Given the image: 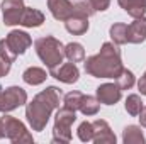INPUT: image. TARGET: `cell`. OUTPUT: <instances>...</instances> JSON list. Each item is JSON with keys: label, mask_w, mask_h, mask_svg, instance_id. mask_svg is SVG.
<instances>
[{"label": "cell", "mask_w": 146, "mask_h": 144, "mask_svg": "<svg viewBox=\"0 0 146 144\" xmlns=\"http://www.w3.org/2000/svg\"><path fill=\"white\" fill-rule=\"evenodd\" d=\"M2 10H3V24L14 26V24H21L26 7L22 0H3Z\"/></svg>", "instance_id": "6"}, {"label": "cell", "mask_w": 146, "mask_h": 144, "mask_svg": "<svg viewBox=\"0 0 146 144\" xmlns=\"http://www.w3.org/2000/svg\"><path fill=\"white\" fill-rule=\"evenodd\" d=\"M51 76H54L56 80L63 81V83H75L80 76L78 73V68L75 66V63H61L54 68L49 70Z\"/></svg>", "instance_id": "8"}, {"label": "cell", "mask_w": 146, "mask_h": 144, "mask_svg": "<svg viewBox=\"0 0 146 144\" xmlns=\"http://www.w3.org/2000/svg\"><path fill=\"white\" fill-rule=\"evenodd\" d=\"M139 120H141V124L146 127V107H143L141 112H139Z\"/></svg>", "instance_id": "28"}, {"label": "cell", "mask_w": 146, "mask_h": 144, "mask_svg": "<svg viewBox=\"0 0 146 144\" xmlns=\"http://www.w3.org/2000/svg\"><path fill=\"white\" fill-rule=\"evenodd\" d=\"M124 141H126V143H133V141H136V143H145V137H143V132L139 131V127L129 126V127L124 129Z\"/></svg>", "instance_id": "20"}, {"label": "cell", "mask_w": 146, "mask_h": 144, "mask_svg": "<svg viewBox=\"0 0 146 144\" xmlns=\"http://www.w3.org/2000/svg\"><path fill=\"white\" fill-rule=\"evenodd\" d=\"M138 87H139V92H141L143 95H146V73L143 75V78L139 80V83H138Z\"/></svg>", "instance_id": "27"}, {"label": "cell", "mask_w": 146, "mask_h": 144, "mask_svg": "<svg viewBox=\"0 0 146 144\" xmlns=\"http://www.w3.org/2000/svg\"><path fill=\"white\" fill-rule=\"evenodd\" d=\"M134 85V75L129 71V70H122L121 75L117 76V87L121 90H127Z\"/></svg>", "instance_id": "22"}, {"label": "cell", "mask_w": 146, "mask_h": 144, "mask_svg": "<svg viewBox=\"0 0 146 144\" xmlns=\"http://www.w3.org/2000/svg\"><path fill=\"white\" fill-rule=\"evenodd\" d=\"M82 98H83V93H80V92H70L65 97V107L72 108V110H78L80 104H82Z\"/></svg>", "instance_id": "23"}, {"label": "cell", "mask_w": 146, "mask_h": 144, "mask_svg": "<svg viewBox=\"0 0 146 144\" xmlns=\"http://www.w3.org/2000/svg\"><path fill=\"white\" fill-rule=\"evenodd\" d=\"M78 137L82 141H90L94 139V127L90 122H83L80 127H78Z\"/></svg>", "instance_id": "24"}, {"label": "cell", "mask_w": 146, "mask_h": 144, "mask_svg": "<svg viewBox=\"0 0 146 144\" xmlns=\"http://www.w3.org/2000/svg\"><path fill=\"white\" fill-rule=\"evenodd\" d=\"M110 37L115 44L127 42V26L126 24H114L110 27Z\"/></svg>", "instance_id": "18"}, {"label": "cell", "mask_w": 146, "mask_h": 144, "mask_svg": "<svg viewBox=\"0 0 146 144\" xmlns=\"http://www.w3.org/2000/svg\"><path fill=\"white\" fill-rule=\"evenodd\" d=\"M27 95L19 87L2 88L0 87V112H9L12 108H17L19 105L26 104Z\"/></svg>", "instance_id": "4"}, {"label": "cell", "mask_w": 146, "mask_h": 144, "mask_svg": "<svg viewBox=\"0 0 146 144\" xmlns=\"http://www.w3.org/2000/svg\"><path fill=\"white\" fill-rule=\"evenodd\" d=\"M97 98L106 105H112L121 98V88L114 83H106L97 88Z\"/></svg>", "instance_id": "12"}, {"label": "cell", "mask_w": 146, "mask_h": 144, "mask_svg": "<svg viewBox=\"0 0 146 144\" xmlns=\"http://www.w3.org/2000/svg\"><path fill=\"white\" fill-rule=\"evenodd\" d=\"M87 19H88V17H83V15L73 14L70 19H66V20H65L66 31H68V32H72V34H76V36H80V34L87 32V29H88V20H87Z\"/></svg>", "instance_id": "13"}, {"label": "cell", "mask_w": 146, "mask_h": 144, "mask_svg": "<svg viewBox=\"0 0 146 144\" xmlns=\"http://www.w3.org/2000/svg\"><path fill=\"white\" fill-rule=\"evenodd\" d=\"M44 22V15L42 12H39L36 9H29L26 7L24 14H22V19H21V24L26 26V27H37Z\"/></svg>", "instance_id": "15"}, {"label": "cell", "mask_w": 146, "mask_h": 144, "mask_svg": "<svg viewBox=\"0 0 146 144\" xmlns=\"http://www.w3.org/2000/svg\"><path fill=\"white\" fill-rule=\"evenodd\" d=\"M141 108H143V102H141V98L138 95H129L127 97V100H126V110L131 115H139Z\"/></svg>", "instance_id": "21"}, {"label": "cell", "mask_w": 146, "mask_h": 144, "mask_svg": "<svg viewBox=\"0 0 146 144\" xmlns=\"http://www.w3.org/2000/svg\"><path fill=\"white\" fill-rule=\"evenodd\" d=\"M34 46H36L37 56L42 59V63L49 70L63 63V56H65L63 44L58 39H54L53 36H46V37L37 39L34 42Z\"/></svg>", "instance_id": "3"}, {"label": "cell", "mask_w": 146, "mask_h": 144, "mask_svg": "<svg viewBox=\"0 0 146 144\" xmlns=\"http://www.w3.org/2000/svg\"><path fill=\"white\" fill-rule=\"evenodd\" d=\"M88 2L92 3V7H94L95 10H106V9L109 7L110 0H88Z\"/></svg>", "instance_id": "26"}, {"label": "cell", "mask_w": 146, "mask_h": 144, "mask_svg": "<svg viewBox=\"0 0 146 144\" xmlns=\"http://www.w3.org/2000/svg\"><path fill=\"white\" fill-rule=\"evenodd\" d=\"M0 131H3L2 136H9L12 141L22 139L21 134L27 136V134H26V127H24L19 120H15V119H12V117H2V119H0Z\"/></svg>", "instance_id": "9"}, {"label": "cell", "mask_w": 146, "mask_h": 144, "mask_svg": "<svg viewBox=\"0 0 146 144\" xmlns=\"http://www.w3.org/2000/svg\"><path fill=\"white\" fill-rule=\"evenodd\" d=\"M22 78H24V81L29 83V85H39V83H42V81L46 80V71L41 70V68L33 66V68H27V70L24 71Z\"/></svg>", "instance_id": "17"}, {"label": "cell", "mask_w": 146, "mask_h": 144, "mask_svg": "<svg viewBox=\"0 0 146 144\" xmlns=\"http://www.w3.org/2000/svg\"><path fill=\"white\" fill-rule=\"evenodd\" d=\"M65 56H66L72 63H80V61L85 59V49H83V46L78 44V42H70V44H66V48H65Z\"/></svg>", "instance_id": "16"}, {"label": "cell", "mask_w": 146, "mask_h": 144, "mask_svg": "<svg viewBox=\"0 0 146 144\" xmlns=\"http://www.w3.org/2000/svg\"><path fill=\"white\" fill-rule=\"evenodd\" d=\"M5 44L9 46V49L17 56V54H22L31 44H33V39L29 37V34L22 32V31H12L9 36L5 37Z\"/></svg>", "instance_id": "7"}, {"label": "cell", "mask_w": 146, "mask_h": 144, "mask_svg": "<svg viewBox=\"0 0 146 144\" xmlns=\"http://www.w3.org/2000/svg\"><path fill=\"white\" fill-rule=\"evenodd\" d=\"M48 7H49L53 17L58 20L70 19L75 10V5L70 3V0H48Z\"/></svg>", "instance_id": "10"}, {"label": "cell", "mask_w": 146, "mask_h": 144, "mask_svg": "<svg viewBox=\"0 0 146 144\" xmlns=\"http://www.w3.org/2000/svg\"><path fill=\"white\" fill-rule=\"evenodd\" d=\"M146 39V17H138L127 26V42L139 44Z\"/></svg>", "instance_id": "11"}, {"label": "cell", "mask_w": 146, "mask_h": 144, "mask_svg": "<svg viewBox=\"0 0 146 144\" xmlns=\"http://www.w3.org/2000/svg\"><path fill=\"white\" fill-rule=\"evenodd\" d=\"M99 98H94V97H85L83 95V98H82V104H80V110L85 114V115H94V114H97V110H99Z\"/></svg>", "instance_id": "19"}, {"label": "cell", "mask_w": 146, "mask_h": 144, "mask_svg": "<svg viewBox=\"0 0 146 144\" xmlns=\"http://www.w3.org/2000/svg\"><path fill=\"white\" fill-rule=\"evenodd\" d=\"M60 100H61V90H58L56 87H49L48 90L36 95V98L27 105V110H26L27 120L33 126V129L36 131L44 129L51 110L60 105Z\"/></svg>", "instance_id": "2"}, {"label": "cell", "mask_w": 146, "mask_h": 144, "mask_svg": "<svg viewBox=\"0 0 146 144\" xmlns=\"http://www.w3.org/2000/svg\"><path fill=\"white\" fill-rule=\"evenodd\" d=\"M119 5L134 19L143 17L146 12V0H119Z\"/></svg>", "instance_id": "14"}, {"label": "cell", "mask_w": 146, "mask_h": 144, "mask_svg": "<svg viewBox=\"0 0 146 144\" xmlns=\"http://www.w3.org/2000/svg\"><path fill=\"white\" fill-rule=\"evenodd\" d=\"M10 65H12V59H9L7 56L0 54V76H5V75L9 73Z\"/></svg>", "instance_id": "25"}, {"label": "cell", "mask_w": 146, "mask_h": 144, "mask_svg": "<svg viewBox=\"0 0 146 144\" xmlns=\"http://www.w3.org/2000/svg\"><path fill=\"white\" fill-rule=\"evenodd\" d=\"M122 70L121 53L110 42H106L99 54L85 61V71L97 78H117Z\"/></svg>", "instance_id": "1"}, {"label": "cell", "mask_w": 146, "mask_h": 144, "mask_svg": "<svg viewBox=\"0 0 146 144\" xmlns=\"http://www.w3.org/2000/svg\"><path fill=\"white\" fill-rule=\"evenodd\" d=\"M75 110L63 107L56 114V124H54V141H70V127L75 122Z\"/></svg>", "instance_id": "5"}]
</instances>
